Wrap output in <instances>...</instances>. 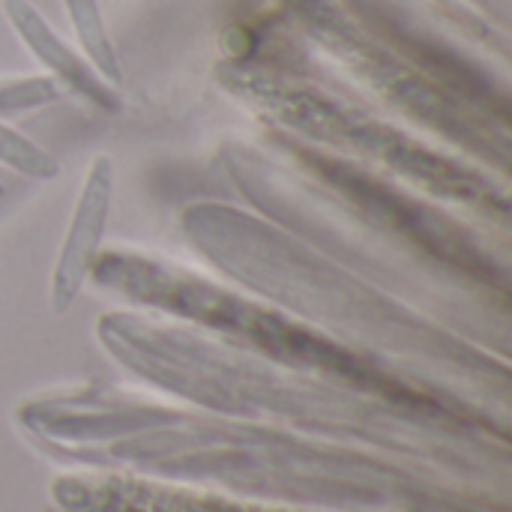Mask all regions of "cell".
I'll use <instances>...</instances> for the list:
<instances>
[{"mask_svg": "<svg viewBox=\"0 0 512 512\" xmlns=\"http://www.w3.org/2000/svg\"><path fill=\"white\" fill-rule=\"evenodd\" d=\"M111 195H114V162L102 153L87 168L69 228L57 252V264H54L51 285H48L54 315H63L78 300L87 282V273L102 246L105 225L111 216Z\"/></svg>", "mask_w": 512, "mask_h": 512, "instance_id": "cell-1", "label": "cell"}, {"mask_svg": "<svg viewBox=\"0 0 512 512\" xmlns=\"http://www.w3.org/2000/svg\"><path fill=\"white\" fill-rule=\"evenodd\" d=\"M6 18L15 27V33L21 36V42L30 48V54L69 90L81 93L87 102L117 111L120 108V96L114 93V87L87 63L81 60L54 30L51 24L39 15V9H33L30 0H6Z\"/></svg>", "mask_w": 512, "mask_h": 512, "instance_id": "cell-2", "label": "cell"}, {"mask_svg": "<svg viewBox=\"0 0 512 512\" xmlns=\"http://www.w3.org/2000/svg\"><path fill=\"white\" fill-rule=\"evenodd\" d=\"M63 3H66V12L72 18L75 33H78V42H81V48L87 54V63L111 87H120L123 84V66H120V57H117L111 39H108L99 3L96 0H63Z\"/></svg>", "mask_w": 512, "mask_h": 512, "instance_id": "cell-3", "label": "cell"}, {"mask_svg": "<svg viewBox=\"0 0 512 512\" xmlns=\"http://www.w3.org/2000/svg\"><path fill=\"white\" fill-rule=\"evenodd\" d=\"M0 162L33 180H54L60 174V162L45 147H39L33 138L21 135L18 129L6 126L3 120H0Z\"/></svg>", "mask_w": 512, "mask_h": 512, "instance_id": "cell-4", "label": "cell"}, {"mask_svg": "<svg viewBox=\"0 0 512 512\" xmlns=\"http://www.w3.org/2000/svg\"><path fill=\"white\" fill-rule=\"evenodd\" d=\"M57 84L48 78H36V81H21L12 87L0 90V111H15V108H30V105H42L57 99Z\"/></svg>", "mask_w": 512, "mask_h": 512, "instance_id": "cell-5", "label": "cell"}]
</instances>
